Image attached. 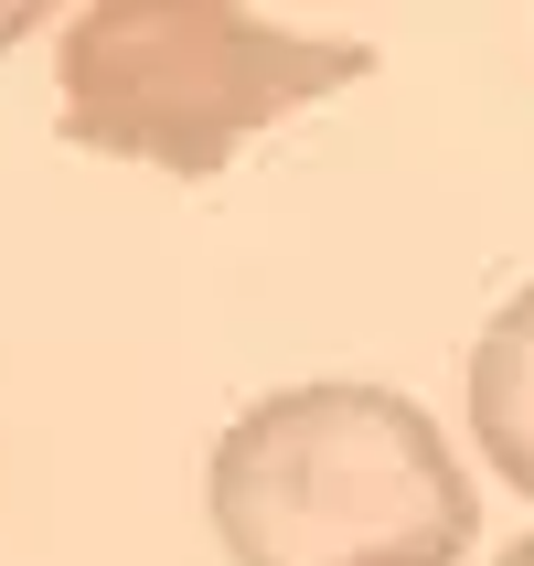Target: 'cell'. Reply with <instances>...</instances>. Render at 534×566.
<instances>
[{
    "instance_id": "cell-3",
    "label": "cell",
    "mask_w": 534,
    "mask_h": 566,
    "mask_svg": "<svg viewBox=\"0 0 534 566\" xmlns=\"http://www.w3.org/2000/svg\"><path fill=\"white\" fill-rule=\"evenodd\" d=\"M471 439L492 481L534 503V289H513L471 343Z\"/></svg>"
},
{
    "instance_id": "cell-4",
    "label": "cell",
    "mask_w": 534,
    "mask_h": 566,
    "mask_svg": "<svg viewBox=\"0 0 534 566\" xmlns=\"http://www.w3.org/2000/svg\"><path fill=\"white\" fill-rule=\"evenodd\" d=\"M503 566H534V535H524V545H513V556H503Z\"/></svg>"
},
{
    "instance_id": "cell-1",
    "label": "cell",
    "mask_w": 534,
    "mask_h": 566,
    "mask_svg": "<svg viewBox=\"0 0 534 566\" xmlns=\"http://www.w3.org/2000/svg\"><path fill=\"white\" fill-rule=\"evenodd\" d=\"M203 513L235 566H460L481 492L439 417L396 385H279L203 460Z\"/></svg>"
},
{
    "instance_id": "cell-2",
    "label": "cell",
    "mask_w": 534,
    "mask_h": 566,
    "mask_svg": "<svg viewBox=\"0 0 534 566\" xmlns=\"http://www.w3.org/2000/svg\"><path fill=\"white\" fill-rule=\"evenodd\" d=\"M353 75H375V54L343 32H289L268 11H224V0H96L64 22L54 107L75 150L203 182L256 128H279L289 107H311Z\"/></svg>"
}]
</instances>
